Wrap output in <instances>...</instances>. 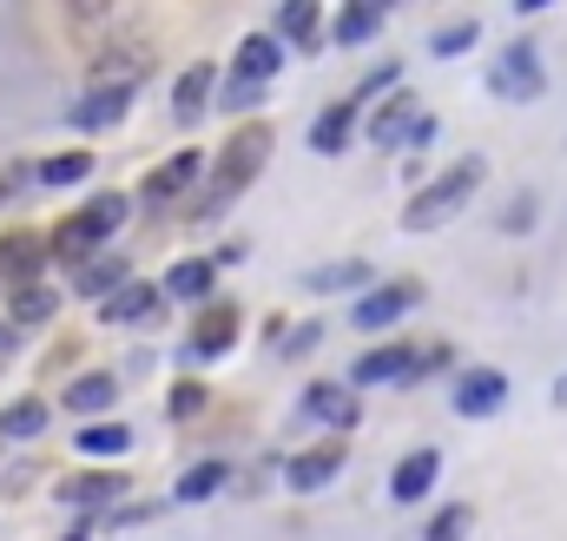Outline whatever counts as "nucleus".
Here are the masks:
<instances>
[{"instance_id":"f257e3e1","label":"nucleus","mask_w":567,"mask_h":541,"mask_svg":"<svg viewBox=\"0 0 567 541\" xmlns=\"http://www.w3.org/2000/svg\"><path fill=\"white\" fill-rule=\"evenodd\" d=\"M120 218H126V198H120V192H100L93 205H80L73 218H60V225H53L47 252H53V258H86V265H93V252L120 232Z\"/></svg>"},{"instance_id":"f03ea898","label":"nucleus","mask_w":567,"mask_h":541,"mask_svg":"<svg viewBox=\"0 0 567 541\" xmlns=\"http://www.w3.org/2000/svg\"><path fill=\"white\" fill-rule=\"evenodd\" d=\"M265 152H271V126H238V139L225 145V159H218V172H212V192H205V218L212 212H225L251 178H258V165H265Z\"/></svg>"},{"instance_id":"7ed1b4c3","label":"nucleus","mask_w":567,"mask_h":541,"mask_svg":"<svg viewBox=\"0 0 567 541\" xmlns=\"http://www.w3.org/2000/svg\"><path fill=\"white\" fill-rule=\"evenodd\" d=\"M482 185V159H462V165H449L435 185H423L416 198H410V212H403V225L410 232H435V225H449L462 205H468V192Z\"/></svg>"},{"instance_id":"20e7f679","label":"nucleus","mask_w":567,"mask_h":541,"mask_svg":"<svg viewBox=\"0 0 567 541\" xmlns=\"http://www.w3.org/2000/svg\"><path fill=\"white\" fill-rule=\"evenodd\" d=\"M488 86H495L502 100H515V106L542 100V86H548V73H542V53H535V47H508V53H495V67H488Z\"/></svg>"},{"instance_id":"39448f33","label":"nucleus","mask_w":567,"mask_h":541,"mask_svg":"<svg viewBox=\"0 0 567 541\" xmlns=\"http://www.w3.org/2000/svg\"><path fill=\"white\" fill-rule=\"evenodd\" d=\"M416 297H423L416 284H377V290H363V297H357L350 324H357V330H390V324H396Z\"/></svg>"},{"instance_id":"423d86ee","label":"nucleus","mask_w":567,"mask_h":541,"mask_svg":"<svg viewBox=\"0 0 567 541\" xmlns=\"http://www.w3.org/2000/svg\"><path fill=\"white\" fill-rule=\"evenodd\" d=\"M238 344V310H225V304H212L205 317H198V330H192V344H185V357L192 364H205V357H225Z\"/></svg>"},{"instance_id":"0eeeda50","label":"nucleus","mask_w":567,"mask_h":541,"mask_svg":"<svg viewBox=\"0 0 567 541\" xmlns=\"http://www.w3.org/2000/svg\"><path fill=\"white\" fill-rule=\"evenodd\" d=\"M416 133H423V113H416V100H410V93H396V100L370 120V145H383V152H390V145H403V139L416 145Z\"/></svg>"},{"instance_id":"6e6552de","label":"nucleus","mask_w":567,"mask_h":541,"mask_svg":"<svg viewBox=\"0 0 567 541\" xmlns=\"http://www.w3.org/2000/svg\"><path fill=\"white\" fill-rule=\"evenodd\" d=\"M502 404H508V377H502V370H468V377L455 384V409H462V416H495Z\"/></svg>"},{"instance_id":"1a4fd4ad","label":"nucleus","mask_w":567,"mask_h":541,"mask_svg":"<svg viewBox=\"0 0 567 541\" xmlns=\"http://www.w3.org/2000/svg\"><path fill=\"white\" fill-rule=\"evenodd\" d=\"M198 172H205V152H172L158 172H145V198H178Z\"/></svg>"},{"instance_id":"9d476101","label":"nucleus","mask_w":567,"mask_h":541,"mask_svg":"<svg viewBox=\"0 0 567 541\" xmlns=\"http://www.w3.org/2000/svg\"><path fill=\"white\" fill-rule=\"evenodd\" d=\"M343 469V442H317L303 456H290V489H323Z\"/></svg>"},{"instance_id":"9b49d317","label":"nucleus","mask_w":567,"mask_h":541,"mask_svg":"<svg viewBox=\"0 0 567 541\" xmlns=\"http://www.w3.org/2000/svg\"><path fill=\"white\" fill-rule=\"evenodd\" d=\"M303 416H317V422H330V429H350V422H357V397H350L343 384H310V390H303Z\"/></svg>"},{"instance_id":"f8f14e48","label":"nucleus","mask_w":567,"mask_h":541,"mask_svg":"<svg viewBox=\"0 0 567 541\" xmlns=\"http://www.w3.org/2000/svg\"><path fill=\"white\" fill-rule=\"evenodd\" d=\"M284 67V47L278 33H251L245 47H238V80H251V86H271V73Z\"/></svg>"},{"instance_id":"ddd939ff","label":"nucleus","mask_w":567,"mask_h":541,"mask_svg":"<svg viewBox=\"0 0 567 541\" xmlns=\"http://www.w3.org/2000/svg\"><path fill=\"white\" fill-rule=\"evenodd\" d=\"M145 67H152V60L133 53V47H126V53H106V60L93 67V93H133L145 80Z\"/></svg>"},{"instance_id":"4468645a","label":"nucleus","mask_w":567,"mask_h":541,"mask_svg":"<svg viewBox=\"0 0 567 541\" xmlns=\"http://www.w3.org/2000/svg\"><path fill=\"white\" fill-rule=\"evenodd\" d=\"M158 304H165V290H152V284H126L120 297L100 304V317H106V324H145V317H158Z\"/></svg>"},{"instance_id":"2eb2a0df","label":"nucleus","mask_w":567,"mask_h":541,"mask_svg":"<svg viewBox=\"0 0 567 541\" xmlns=\"http://www.w3.org/2000/svg\"><path fill=\"white\" fill-rule=\"evenodd\" d=\"M435 469H442V456H435V449H416V456H403V462H396V482H390V496H396V502H416V496H429Z\"/></svg>"},{"instance_id":"dca6fc26","label":"nucleus","mask_w":567,"mask_h":541,"mask_svg":"<svg viewBox=\"0 0 567 541\" xmlns=\"http://www.w3.org/2000/svg\"><path fill=\"white\" fill-rule=\"evenodd\" d=\"M66 120H73L80 133H100V126H120V120H126V93H86V100H80V106L66 113Z\"/></svg>"},{"instance_id":"f3484780","label":"nucleus","mask_w":567,"mask_h":541,"mask_svg":"<svg viewBox=\"0 0 567 541\" xmlns=\"http://www.w3.org/2000/svg\"><path fill=\"white\" fill-rule=\"evenodd\" d=\"M410 364H416V350H403V344H390V350H370L350 377L357 384H396V377H410Z\"/></svg>"},{"instance_id":"a211bd4d","label":"nucleus","mask_w":567,"mask_h":541,"mask_svg":"<svg viewBox=\"0 0 567 541\" xmlns=\"http://www.w3.org/2000/svg\"><path fill=\"white\" fill-rule=\"evenodd\" d=\"M33 265H47V245L33 232H7L0 238V277H27Z\"/></svg>"},{"instance_id":"6ab92c4d","label":"nucleus","mask_w":567,"mask_h":541,"mask_svg":"<svg viewBox=\"0 0 567 541\" xmlns=\"http://www.w3.org/2000/svg\"><path fill=\"white\" fill-rule=\"evenodd\" d=\"M53 310H60V290H53V284H20V290H13V304H7V317H13V324H47Z\"/></svg>"},{"instance_id":"aec40b11","label":"nucleus","mask_w":567,"mask_h":541,"mask_svg":"<svg viewBox=\"0 0 567 541\" xmlns=\"http://www.w3.org/2000/svg\"><path fill=\"white\" fill-rule=\"evenodd\" d=\"M350 126H357V100H337V106H323V120L310 126V145H317V152H343Z\"/></svg>"},{"instance_id":"412c9836","label":"nucleus","mask_w":567,"mask_h":541,"mask_svg":"<svg viewBox=\"0 0 567 541\" xmlns=\"http://www.w3.org/2000/svg\"><path fill=\"white\" fill-rule=\"evenodd\" d=\"M205 100H212V67H185V73H178V93H172V113H178V120H198Z\"/></svg>"},{"instance_id":"4be33fe9","label":"nucleus","mask_w":567,"mask_h":541,"mask_svg":"<svg viewBox=\"0 0 567 541\" xmlns=\"http://www.w3.org/2000/svg\"><path fill=\"white\" fill-rule=\"evenodd\" d=\"M80 290L86 297H120L126 290V258H93V265L80 270Z\"/></svg>"},{"instance_id":"5701e85b","label":"nucleus","mask_w":567,"mask_h":541,"mask_svg":"<svg viewBox=\"0 0 567 541\" xmlns=\"http://www.w3.org/2000/svg\"><path fill=\"white\" fill-rule=\"evenodd\" d=\"M113 397H120V384H113V377H80V384L66 390V409L100 416V409H113Z\"/></svg>"},{"instance_id":"b1692460","label":"nucleus","mask_w":567,"mask_h":541,"mask_svg":"<svg viewBox=\"0 0 567 541\" xmlns=\"http://www.w3.org/2000/svg\"><path fill=\"white\" fill-rule=\"evenodd\" d=\"M47 429V404L40 397H20V404L0 409V436H40Z\"/></svg>"},{"instance_id":"393cba45","label":"nucleus","mask_w":567,"mask_h":541,"mask_svg":"<svg viewBox=\"0 0 567 541\" xmlns=\"http://www.w3.org/2000/svg\"><path fill=\"white\" fill-rule=\"evenodd\" d=\"M377 27H383V7H343V13H337V40H343V47H363Z\"/></svg>"},{"instance_id":"a878e982","label":"nucleus","mask_w":567,"mask_h":541,"mask_svg":"<svg viewBox=\"0 0 567 541\" xmlns=\"http://www.w3.org/2000/svg\"><path fill=\"white\" fill-rule=\"evenodd\" d=\"M278 33H290L297 47H317V7H310V0H284Z\"/></svg>"},{"instance_id":"bb28decb","label":"nucleus","mask_w":567,"mask_h":541,"mask_svg":"<svg viewBox=\"0 0 567 541\" xmlns=\"http://www.w3.org/2000/svg\"><path fill=\"white\" fill-rule=\"evenodd\" d=\"M80 449H86V456H126L133 436H126L120 422H93V429H80Z\"/></svg>"},{"instance_id":"cd10ccee","label":"nucleus","mask_w":567,"mask_h":541,"mask_svg":"<svg viewBox=\"0 0 567 541\" xmlns=\"http://www.w3.org/2000/svg\"><path fill=\"white\" fill-rule=\"evenodd\" d=\"M212 290V265L205 258H192V265H178L165 277V297H205Z\"/></svg>"},{"instance_id":"c85d7f7f","label":"nucleus","mask_w":567,"mask_h":541,"mask_svg":"<svg viewBox=\"0 0 567 541\" xmlns=\"http://www.w3.org/2000/svg\"><path fill=\"white\" fill-rule=\"evenodd\" d=\"M86 172H93V159H86V152H53V159L40 165V178H47V185H80Z\"/></svg>"},{"instance_id":"c756f323","label":"nucleus","mask_w":567,"mask_h":541,"mask_svg":"<svg viewBox=\"0 0 567 541\" xmlns=\"http://www.w3.org/2000/svg\"><path fill=\"white\" fill-rule=\"evenodd\" d=\"M225 489V462H198L185 482H178V502H205V496H218Z\"/></svg>"},{"instance_id":"7c9ffc66","label":"nucleus","mask_w":567,"mask_h":541,"mask_svg":"<svg viewBox=\"0 0 567 541\" xmlns=\"http://www.w3.org/2000/svg\"><path fill=\"white\" fill-rule=\"evenodd\" d=\"M60 496L86 509V502H106V496H120V476H73V482H66Z\"/></svg>"},{"instance_id":"2f4dec72","label":"nucleus","mask_w":567,"mask_h":541,"mask_svg":"<svg viewBox=\"0 0 567 541\" xmlns=\"http://www.w3.org/2000/svg\"><path fill=\"white\" fill-rule=\"evenodd\" d=\"M350 284H370V265L343 258V265H330V270H310V290H350Z\"/></svg>"},{"instance_id":"473e14b6","label":"nucleus","mask_w":567,"mask_h":541,"mask_svg":"<svg viewBox=\"0 0 567 541\" xmlns=\"http://www.w3.org/2000/svg\"><path fill=\"white\" fill-rule=\"evenodd\" d=\"M468 522H475V516H468V502H455V509H442V516L429 522L423 541H462V535H468Z\"/></svg>"},{"instance_id":"72a5a7b5","label":"nucleus","mask_w":567,"mask_h":541,"mask_svg":"<svg viewBox=\"0 0 567 541\" xmlns=\"http://www.w3.org/2000/svg\"><path fill=\"white\" fill-rule=\"evenodd\" d=\"M475 40H482V27H475V20H455V27H442V33H435V53H442V60H455V53H462V47H475Z\"/></svg>"},{"instance_id":"f704fd0d","label":"nucleus","mask_w":567,"mask_h":541,"mask_svg":"<svg viewBox=\"0 0 567 541\" xmlns=\"http://www.w3.org/2000/svg\"><path fill=\"white\" fill-rule=\"evenodd\" d=\"M205 409V390L198 384H178V397H172V416H198Z\"/></svg>"},{"instance_id":"c9c22d12","label":"nucleus","mask_w":567,"mask_h":541,"mask_svg":"<svg viewBox=\"0 0 567 541\" xmlns=\"http://www.w3.org/2000/svg\"><path fill=\"white\" fill-rule=\"evenodd\" d=\"M383 86H396V67H383V73H370V80H363V86H357V106H363V100H370V93H383Z\"/></svg>"},{"instance_id":"e433bc0d","label":"nucleus","mask_w":567,"mask_h":541,"mask_svg":"<svg viewBox=\"0 0 567 541\" xmlns=\"http://www.w3.org/2000/svg\"><path fill=\"white\" fill-rule=\"evenodd\" d=\"M251 100H265V86H251V80H231V93H225V106H251Z\"/></svg>"},{"instance_id":"4c0bfd02","label":"nucleus","mask_w":567,"mask_h":541,"mask_svg":"<svg viewBox=\"0 0 567 541\" xmlns=\"http://www.w3.org/2000/svg\"><path fill=\"white\" fill-rule=\"evenodd\" d=\"M7 350H13V337H7V330H0V357H7Z\"/></svg>"},{"instance_id":"58836bf2","label":"nucleus","mask_w":567,"mask_h":541,"mask_svg":"<svg viewBox=\"0 0 567 541\" xmlns=\"http://www.w3.org/2000/svg\"><path fill=\"white\" fill-rule=\"evenodd\" d=\"M0 198H7V185H0Z\"/></svg>"}]
</instances>
